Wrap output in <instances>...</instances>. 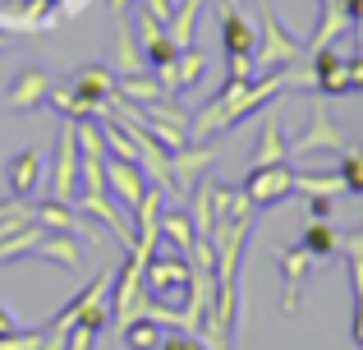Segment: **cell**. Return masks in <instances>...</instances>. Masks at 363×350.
<instances>
[{
  "label": "cell",
  "mask_w": 363,
  "mask_h": 350,
  "mask_svg": "<svg viewBox=\"0 0 363 350\" xmlns=\"http://www.w3.org/2000/svg\"><path fill=\"white\" fill-rule=\"evenodd\" d=\"M281 92H285L281 70L257 74V79H225L221 92H216L207 106H198L194 116H189V138H194V143H207L212 134H225V129H235L240 120L267 111Z\"/></svg>",
  "instance_id": "obj_1"
},
{
  "label": "cell",
  "mask_w": 363,
  "mask_h": 350,
  "mask_svg": "<svg viewBox=\"0 0 363 350\" xmlns=\"http://www.w3.org/2000/svg\"><path fill=\"white\" fill-rule=\"evenodd\" d=\"M143 290H147L152 305L184 309V300L194 295V263H189V253L157 249L147 258V268H143Z\"/></svg>",
  "instance_id": "obj_2"
},
{
  "label": "cell",
  "mask_w": 363,
  "mask_h": 350,
  "mask_svg": "<svg viewBox=\"0 0 363 350\" xmlns=\"http://www.w3.org/2000/svg\"><path fill=\"white\" fill-rule=\"evenodd\" d=\"M303 55V42L290 33V28L276 18L272 5H262V33H257V51H253V70L257 74H272V70H285Z\"/></svg>",
  "instance_id": "obj_3"
},
{
  "label": "cell",
  "mask_w": 363,
  "mask_h": 350,
  "mask_svg": "<svg viewBox=\"0 0 363 350\" xmlns=\"http://www.w3.org/2000/svg\"><path fill=\"white\" fill-rule=\"evenodd\" d=\"M79 194V125L60 120V134H55V171H51V198L74 203Z\"/></svg>",
  "instance_id": "obj_4"
},
{
  "label": "cell",
  "mask_w": 363,
  "mask_h": 350,
  "mask_svg": "<svg viewBox=\"0 0 363 350\" xmlns=\"http://www.w3.org/2000/svg\"><path fill=\"white\" fill-rule=\"evenodd\" d=\"M240 194H244L253 207H272V203H281V198H290V194H294V166H290V162H281V166H248Z\"/></svg>",
  "instance_id": "obj_5"
},
{
  "label": "cell",
  "mask_w": 363,
  "mask_h": 350,
  "mask_svg": "<svg viewBox=\"0 0 363 350\" xmlns=\"http://www.w3.org/2000/svg\"><path fill=\"white\" fill-rule=\"evenodd\" d=\"M106 189H111V198L124 207V212H138L143 207V198H147V189H152V180L143 175V166L138 162H124V157H106Z\"/></svg>",
  "instance_id": "obj_6"
},
{
  "label": "cell",
  "mask_w": 363,
  "mask_h": 350,
  "mask_svg": "<svg viewBox=\"0 0 363 350\" xmlns=\"http://www.w3.org/2000/svg\"><path fill=\"white\" fill-rule=\"evenodd\" d=\"M350 138L340 134V125L331 120V111H313L308 116V125H303V134L290 143V157H308V153H350Z\"/></svg>",
  "instance_id": "obj_7"
},
{
  "label": "cell",
  "mask_w": 363,
  "mask_h": 350,
  "mask_svg": "<svg viewBox=\"0 0 363 350\" xmlns=\"http://www.w3.org/2000/svg\"><path fill=\"white\" fill-rule=\"evenodd\" d=\"M33 217L46 226V231H69V235H79V240H88V244H97V249H101V231L92 226V217H83L74 203L42 198V203H33Z\"/></svg>",
  "instance_id": "obj_8"
},
{
  "label": "cell",
  "mask_w": 363,
  "mask_h": 350,
  "mask_svg": "<svg viewBox=\"0 0 363 350\" xmlns=\"http://www.w3.org/2000/svg\"><path fill=\"white\" fill-rule=\"evenodd\" d=\"M313 268H318V258H313L308 249H303L299 240L285 244L281 249V281H285V314H299V300H303V281L313 277Z\"/></svg>",
  "instance_id": "obj_9"
},
{
  "label": "cell",
  "mask_w": 363,
  "mask_h": 350,
  "mask_svg": "<svg viewBox=\"0 0 363 350\" xmlns=\"http://www.w3.org/2000/svg\"><path fill=\"white\" fill-rule=\"evenodd\" d=\"M51 88H55L51 74H46L42 65H28V70L14 74V83H9V92H5V102H9V111H37V106H46Z\"/></svg>",
  "instance_id": "obj_10"
},
{
  "label": "cell",
  "mask_w": 363,
  "mask_h": 350,
  "mask_svg": "<svg viewBox=\"0 0 363 350\" xmlns=\"http://www.w3.org/2000/svg\"><path fill=\"white\" fill-rule=\"evenodd\" d=\"M340 258H345L350 286H354V323H350V337H354V346H363V226L340 235Z\"/></svg>",
  "instance_id": "obj_11"
},
{
  "label": "cell",
  "mask_w": 363,
  "mask_h": 350,
  "mask_svg": "<svg viewBox=\"0 0 363 350\" xmlns=\"http://www.w3.org/2000/svg\"><path fill=\"white\" fill-rule=\"evenodd\" d=\"M216 162V148H179V153H170V180H175V194H194V185L212 171Z\"/></svg>",
  "instance_id": "obj_12"
},
{
  "label": "cell",
  "mask_w": 363,
  "mask_h": 350,
  "mask_svg": "<svg viewBox=\"0 0 363 350\" xmlns=\"http://www.w3.org/2000/svg\"><path fill=\"white\" fill-rule=\"evenodd\" d=\"M157 74H161V83H166L170 97H179V92H189V88H198V83H203L207 55L198 51V46H184V51H179L175 60L166 65V70H157Z\"/></svg>",
  "instance_id": "obj_13"
},
{
  "label": "cell",
  "mask_w": 363,
  "mask_h": 350,
  "mask_svg": "<svg viewBox=\"0 0 363 350\" xmlns=\"http://www.w3.org/2000/svg\"><path fill=\"white\" fill-rule=\"evenodd\" d=\"M33 258L51 263V268H65V272H79L83 268V240H79V235H69V231H42Z\"/></svg>",
  "instance_id": "obj_14"
},
{
  "label": "cell",
  "mask_w": 363,
  "mask_h": 350,
  "mask_svg": "<svg viewBox=\"0 0 363 350\" xmlns=\"http://www.w3.org/2000/svg\"><path fill=\"white\" fill-rule=\"evenodd\" d=\"M74 92L88 97L92 106H97V116H106L111 97H116V70H111V65H83V70L74 74Z\"/></svg>",
  "instance_id": "obj_15"
},
{
  "label": "cell",
  "mask_w": 363,
  "mask_h": 350,
  "mask_svg": "<svg viewBox=\"0 0 363 350\" xmlns=\"http://www.w3.org/2000/svg\"><path fill=\"white\" fill-rule=\"evenodd\" d=\"M5 185H9V194H14V198H33L37 189H42V153H37V148H23V153L9 157Z\"/></svg>",
  "instance_id": "obj_16"
},
{
  "label": "cell",
  "mask_w": 363,
  "mask_h": 350,
  "mask_svg": "<svg viewBox=\"0 0 363 350\" xmlns=\"http://www.w3.org/2000/svg\"><path fill=\"white\" fill-rule=\"evenodd\" d=\"M161 244L175 249V253H194L198 226H194V212H189V207H166V212H161Z\"/></svg>",
  "instance_id": "obj_17"
},
{
  "label": "cell",
  "mask_w": 363,
  "mask_h": 350,
  "mask_svg": "<svg viewBox=\"0 0 363 350\" xmlns=\"http://www.w3.org/2000/svg\"><path fill=\"white\" fill-rule=\"evenodd\" d=\"M350 14H345V5L340 0H318V28H313V42H308V51H318V46H336V37L340 33H350Z\"/></svg>",
  "instance_id": "obj_18"
},
{
  "label": "cell",
  "mask_w": 363,
  "mask_h": 350,
  "mask_svg": "<svg viewBox=\"0 0 363 350\" xmlns=\"http://www.w3.org/2000/svg\"><path fill=\"white\" fill-rule=\"evenodd\" d=\"M340 235H345V231H336L331 222H313V217H308V226H303L299 244L313 253V258H318V268H322V263L340 258Z\"/></svg>",
  "instance_id": "obj_19"
},
{
  "label": "cell",
  "mask_w": 363,
  "mask_h": 350,
  "mask_svg": "<svg viewBox=\"0 0 363 350\" xmlns=\"http://www.w3.org/2000/svg\"><path fill=\"white\" fill-rule=\"evenodd\" d=\"M290 162V143L281 134V116L267 111V125H262V138H257V153H253V166H281Z\"/></svg>",
  "instance_id": "obj_20"
},
{
  "label": "cell",
  "mask_w": 363,
  "mask_h": 350,
  "mask_svg": "<svg viewBox=\"0 0 363 350\" xmlns=\"http://www.w3.org/2000/svg\"><path fill=\"white\" fill-rule=\"evenodd\" d=\"M116 92H120V97H129L133 106H147V102L170 97V92H166V83H161V79H152V74H120V79H116Z\"/></svg>",
  "instance_id": "obj_21"
},
{
  "label": "cell",
  "mask_w": 363,
  "mask_h": 350,
  "mask_svg": "<svg viewBox=\"0 0 363 350\" xmlns=\"http://www.w3.org/2000/svg\"><path fill=\"white\" fill-rule=\"evenodd\" d=\"M294 194H303V198H318V194L340 198L345 194V180H340V171H294Z\"/></svg>",
  "instance_id": "obj_22"
},
{
  "label": "cell",
  "mask_w": 363,
  "mask_h": 350,
  "mask_svg": "<svg viewBox=\"0 0 363 350\" xmlns=\"http://www.w3.org/2000/svg\"><path fill=\"white\" fill-rule=\"evenodd\" d=\"M42 231H46V226L33 217L23 231H14L9 240H0V268H5V263H18V258H33V249H37V240H42Z\"/></svg>",
  "instance_id": "obj_23"
},
{
  "label": "cell",
  "mask_w": 363,
  "mask_h": 350,
  "mask_svg": "<svg viewBox=\"0 0 363 350\" xmlns=\"http://www.w3.org/2000/svg\"><path fill=\"white\" fill-rule=\"evenodd\" d=\"M198 14H203V0H179L175 14H170L166 33H170V42H175L179 51H184V46H194V23H198Z\"/></svg>",
  "instance_id": "obj_24"
},
{
  "label": "cell",
  "mask_w": 363,
  "mask_h": 350,
  "mask_svg": "<svg viewBox=\"0 0 363 350\" xmlns=\"http://www.w3.org/2000/svg\"><path fill=\"white\" fill-rule=\"evenodd\" d=\"M46 102L60 111V120H74V125H79V120H97V106H92L88 97H79L74 83H69V88H51V97H46Z\"/></svg>",
  "instance_id": "obj_25"
},
{
  "label": "cell",
  "mask_w": 363,
  "mask_h": 350,
  "mask_svg": "<svg viewBox=\"0 0 363 350\" xmlns=\"http://www.w3.org/2000/svg\"><path fill=\"white\" fill-rule=\"evenodd\" d=\"M120 337H124V346H129V350H157L166 332H161V323H157V318H147V314H143V318H133L129 327H120Z\"/></svg>",
  "instance_id": "obj_26"
},
{
  "label": "cell",
  "mask_w": 363,
  "mask_h": 350,
  "mask_svg": "<svg viewBox=\"0 0 363 350\" xmlns=\"http://www.w3.org/2000/svg\"><path fill=\"white\" fill-rule=\"evenodd\" d=\"M143 55H147V65H152V70H166V65L179 55V46L170 42V33H152L147 42H143Z\"/></svg>",
  "instance_id": "obj_27"
},
{
  "label": "cell",
  "mask_w": 363,
  "mask_h": 350,
  "mask_svg": "<svg viewBox=\"0 0 363 350\" xmlns=\"http://www.w3.org/2000/svg\"><path fill=\"white\" fill-rule=\"evenodd\" d=\"M340 180H345V194H363V148L340 153Z\"/></svg>",
  "instance_id": "obj_28"
},
{
  "label": "cell",
  "mask_w": 363,
  "mask_h": 350,
  "mask_svg": "<svg viewBox=\"0 0 363 350\" xmlns=\"http://www.w3.org/2000/svg\"><path fill=\"white\" fill-rule=\"evenodd\" d=\"M0 350H42V327H18V332L0 337Z\"/></svg>",
  "instance_id": "obj_29"
},
{
  "label": "cell",
  "mask_w": 363,
  "mask_h": 350,
  "mask_svg": "<svg viewBox=\"0 0 363 350\" xmlns=\"http://www.w3.org/2000/svg\"><path fill=\"white\" fill-rule=\"evenodd\" d=\"M157 350H207V341L194 337V332H175V337H161Z\"/></svg>",
  "instance_id": "obj_30"
},
{
  "label": "cell",
  "mask_w": 363,
  "mask_h": 350,
  "mask_svg": "<svg viewBox=\"0 0 363 350\" xmlns=\"http://www.w3.org/2000/svg\"><path fill=\"white\" fill-rule=\"evenodd\" d=\"M331 212H336V198H327V194L308 198V217L313 222H331Z\"/></svg>",
  "instance_id": "obj_31"
},
{
  "label": "cell",
  "mask_w": 363,
  "mask_h": 350,
  "mask_svg": "<svg viewBox=\"0 0 363 350\" xmlns=\"http://www.w3.org/2000/svg\"><path fill=\"white\" fill-rule=\"evenodd\" d=\"M9 332H18V318L9 309H0V337H9Z\"/></svg>",
  "instance_id": "obj_32"
},
{
  "label": "cell",
  "mask_w": 363,
  "mask_h": 350,
  "mask_svg": "<svg viewBox=\"0 0 363 350\" xmlns=\"http://www.w3.org/2000/svg\"><path fill=\"white\" fill-rule=\"evenodd\" d=\"M106 5L116 9V14H129V9H133V0H106Z\"/></svg>",
  "instance_id": "obj_33"
},
{
  "label": "cell",
  "mask_w": 363,
  "mask_h": 350,
  "mask_svg": "<svg viewBox=\"0 0 363 350\" xmlns=\"http://www.w3.org/2000/svg\"><path fill=\"white\" fill-rule=\"evenodd\" d=\"M354 37H359V51L354 55H363V28H354Z\"/></svg>",
  "instance_id": "obj_34"
},
{
  "label": "cell",
  "mask_w": 363,
  "mask_h": 350,
  "mask_svg": "<svg viewBox=\"0 0 363 350\" xmlns=\"http://www.w3.org/2000/svg\"><path fill=\"white\" fill-rule=\"evenodd\" d=\"M0 51H5V37H0Z\"/></svg>",
  "instance_id": "obj_35"
}]
</instances>
